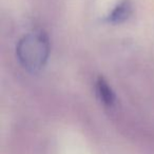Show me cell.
I'll use <instances>...</instances> for the list:
<instances>
[{
	"instance_id": "cell-3",
	"label": "cell",
	"mask_w": 154,
	"mask_h": 154,
	"mask_svg": "<svg viewBox=\"0 0 154 154\" xmlns=\"http://www.w3.org/2000/svg\"><path fill=\"white\" fill-rule=\"evenodd\" d=\"M95 91L99 100L107 107H112L116 103V95L113 89L103 76L97 77L95 82Z\"/></svg>"
},
{
	"instance_id": "cell-2",
	"label": "cell",
	"mask_w": 154,
	"mask_h": 154,
	"mask_svg": "<svg viewBox=\"0 0 154 154\" xmlns=\"http://www.w3.org/2000/svg\"><path fill=\"white\" fill-rule=\"evenodd\" d=\"M133 11L134 7L131 0H120L103 20L110 24H122L132 17Z\"/></svg>"
},
{
	"instance_id": "cell-1",
	"label": "cell",
	"mask_w": 154,
	"mask_h": 154,
	"mask_svg": "<svg viewBox=\"0 0 154 154\" xmlns=\"http://www.w3.org/2000/svg\"><path fill=\"white\" fill-rule=\"evenodd\" d=\"M51 45L43 31H34L19 39L16 45V57L21 66L30 73L41 71L50 57Z\"/></svg>"
}]
</instances>
